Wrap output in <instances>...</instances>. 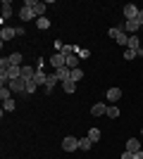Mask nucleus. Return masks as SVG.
<instances>
[{"label": "nucleus", "instance_id": "16", "mask_svg": "<svg viewBox=\"0 0 143 159\" xmlns=\"http://www.w3.org/2000/svg\"><path fill=\"white\" fill-rule=\"evenodd\" d=\"M55 83H60V79L55 76V74H48V83H45V93H53Z\"/></svg>", "mask_w": 143, "mask_h": 159}, {"label": "nucleus", "instance_id": "27", "mask_svg": "<svg viewBox=\"0 0 143 159\" xmlns=\"http://www.w3.org/2000/svg\"><path fill=\"white\" fill-rule=\"evenodd\" d=\"M36 26L41 29V31H45V29L50 26V21H48V17H38V19H36Z\"/></svg>", "mask_w": 143, "mask_h": 159}, {"label": "nucleus", "instance_id": "7", "mask_svg": "<svg viewBox=\"0 0 143 159\" xmlns=\"http://www.w3.org/2000/svg\"><path fill=\"white\" fill-rule=\"evenodd\" d=\"M36 66H29V64H21V79L24 81H34V76H36Z\"/></svg>", "mask_w": 143, "mask_h": 159}, {"label": "nucleus", "instance_id": "14", "mask_svg": "<svg viewBox=\"0 0 143 159\" xmlns=\"http://www.w3.org/2000/svg\"><path fill=\"white\" fill-rule=\"evenodd\" d=\"M5 76H7L10 81H14V79H21V66H10Z\"/></svg>", "mask_w": 143, "mask_h": 159}, {"label": "nucleus", "instance_id": "10", "mask_svg": "<svg viewBox=\"0 0 143 159\" xmlns=\"http://www.w3.org/2000/svg\"><path fill=\"white\" fill-rule=\"evenodd\" d=\"M55 76H57L62 83H64V81H72V69H69V66H62V69L55 71Z\"/></svg>", "mask_w": 143, "mask_h": 159}, {"label": "nucleus", "instance_id": "12", "mask_svg": "<svg viewBox=\"0 0 143 159\" xmlns=\"http://www.w3.org/2000/svg\"><path fill=\"white\" fill-rule=\"evenodd\" d=\"M19 19H21V21H31V19H38V17L34 14V10H29V7H21V10H19Z\"/></svg>", "mask_w": 143, "mask_h": 159}, {"label": "nucleus", "instance_id": "35", "mask_svg": "<svg viewBox=\"0 0 143 159\" xmlns=\"http://www.w3.org/2000/svg\"><path fill=\"white\" fill-rule=\"evenodd\" d=\"M53 48H55V52H62V48H64V43H62V40H55V43H53Z\"/></svg>", "mask_w": 143, "mask_h": 159}, {"label": "nucleus", "instance_id": "32", "mask_svg": "<svg viewBox=\"0 0 143 159\" xmlns=\"http://www.w3.org/2000/svg\"><path fill=\"white\" fill-rule=\"evenodd\" d=\"M136 50H131V48H126V50H124V60H134V57H136Z\"/></svg>", "mask_w": 143, "mask_h": 159}, {"label": "nucleus", "instance_id": "11", "mask_svg": "<svg viewBox=\"0 0 143 159\" xmlns=\"http://www.w3.org/2000/svg\"><path fill=\"white\" fill-rule=\"evenodd\" d=\"M0 38H2V43H5V40H12V38H17V31H14L12 26H2V31H0Z\"/></svg>", "mask_w": 143, "mask_h": 159}, {"label": "nucleus", "instance_id": "18", "mask_svg": "<svg viewBox=\"0 0 143 159\" xmlns=\"http://www.w3.org/2000/svg\"><path fill=\"white\" fill-rule=\"evenodd\" d=\"M12 17V2L7 0V2H2V24H5V19H10Z\"/></svg>", "mask_w": 143, "mask_h": 159}, {"label": "nucleus", "instance_id": "13", "mask_svg": "<svg viewBox=\"0 0 143 159\" xmlns=\"http://www.w3.org/2000/svg\"><path fill=\"white\" fill-rule=\"evenodd\" d=\"M122 100V90L119 88H110L107 90V102H119Z\"/></svg>", "mask_w": 143, "mask_h": 159}, {"label": "nucleus", "instance_id": "1", "mask_svg": "<svg viewBox=\"0 0 143 159\" xmlns=\"http://www.w3.org/2000/svg\"><path fill=\"white\" fill-rule=\"evenodd\" d=\"M24 7L34 10L36 17H43V12H45V2H41V0H24Z\"/></svg>", "mask_w": 143, "mask_h": 159}, {"label": "nucleus", "instance_id": "24", "mask_svg": "<svg viewBox=\"0 0 143 159\" xmlns=\"http://www.w3.org/2000/svg\"><path fill=\"white\" fill-rule=\"evenodd\" d=\"M117 45H129V33H124V31H119V36H117Z\"/></svg>", "mask_w": 143, "mask_h": 159}, {"label": "nucleus", "instance_id": "23", "mask_svg": "<svg viewBox=\"0 0 143 159\" xmlns=\"http://www.w3.org/2000/svg\"><path fill=\"white\" fill-rule=\"evenodd\" d=\"M76 57H79V60H88L91 50H88V48H76Z\"/></svg>", "mask_w": 143, "mask_h": 159}, {"label": "nucleus", "instance_id": "38", "mask_svg": "<svg viewBox=\"0 0 143 159\" xmlns=\"http://www.w3.org/2000/svg\"><path fill=\"white\" fill-rule=\"evenodd\" d=\"M136 21H138V24H141V26H143V10H141V12H138V17H136Z\"/></svg>", "mask_w": 143, "mask_h": 159}, {"label": "nucleus", "instance_id": "3", "mask_svg": "<svg viewBox=\"0 0 143 159\" xmlns=\"http://www.w3.org/2000/svg\"><path fill=\"white\" fill-rule=\"evenodd\" d=\"M138 29H141V24H138L136 19H126V21H124V26H122V31L129 33V36H136Z\"/></svg>", "mask_w": 143, "mask_h": 159}, {"label": "nucleus", "instance_id": "36", "mask_svg": "<svg viewBox=\"0 0 143 159\" xmlns=\"http://www.w3.org/2000/svg\"><path fill=\"white\" fill-rule=\"evenodd\" d=\"M14 31H17V38H21V36H26V29H24V26H17Z\"/></svg>", "mask_w": 143, "mask_h": 159}, {"label": "nucleus", "instance_id": "4", "mask_svg": "<svg viewBox=\"0 0 143 159\" xmlns=\"http://www.w3.org/2000/svg\"><path fill=\"white\" fill-rule=\"evenodd\" d=\"M50 64L55 66V71H57V69H62V66H67V55H62V52H55L53 57H50Z\"/></svg>", "mask_w": 143, "mask_h": 159}, {"label": "nucleus", "instance_id": "20", "mask_svg": "<svg viewBox=\"0 0 143 159\" xmlns=\"http://www.w3.org/2000/svg\"><path fill=\"white\" fill-rule=\"evenodd\" d=\"M62 90H64L67 95H72L76 90V83H74V81H64V83H62Z\"/></svg>", "mask_w": 143, "mask_h": 159}, {"label": "nucleus", "instance_id": "15", "mask_svg": "<svg viewBox=\"0 0 143 159\" xmlns=\"http://www.w3.org/2000/svg\"><path fill=\"white\" fill-rule=\"evenodd\" d=\"M7 60H10V64H12V66H21L24 57H21V52H12V55H7Z\"/></svg>", "mask_w": 143, "mask_h": 159}, {"label": "nucleus", "instance_id": "22", "mask_svg": "<svg viewBox=\"0 0 143 159\" xmlns=\"http://www.w3.org/2000/svg\"><path fill=\"white\" fill-rule=\"evenodd\" d=\"M79 64H81V60H79L76 55H69V57H67V66H69V69H76Z\"/></svg>", "mask_w": 143, "mask_h": 159}, {"label": "nucleus", "instance_id": "2", "mask_svg": "<svg viewBox=\"0 0 143 159\" xmlns=\"http://www.w3.org/2000/svg\"><path fill=\"white\" fill-rule=\"evenodd\" d=\"M62 150H64V152H74V150H79V138L67 135V138L62 140Z\"/></svg>", "mask_w": 143, "mask_h": 159}, {"label": "nucleus", "instance_id": "17", "mask_svg": "<svg viewBox=\"0 0 143 159\" xmlns=\"http://www.w3.org/2000/svg\"><path fill=\"white\" fill-rule=\"evenodd\" d=\"M91 147H93V140H91L88 135H86V138H81V140H79V150H81V152H88Z\"/></svg>", "mask_w": 143, "mask_h": 159}, {"label": "nucleus", "instance_id": "34", "mask_svg": "<svg viewBox=\"0 0 143 159\" xmlns=\"http://www.w3.org/2000/svg\"><path fill=\"white\" fill-rule=\"evenodd\" d=\"M119 31H122V29H110V31H107V36H110L112 40H115L117 36H119Z\"/></svg>", "mask_w": 143, "mask_h": 159}, {"label": "nucleus", "instance_id": "9", "mask_svg": "<svg viewBox=\"0 0 143 159\" xmlns=\"http://www.w3.org/2000/svg\"><path fill=\"white\" fill-rule=\"evenodd\" d=\"M126 152H131V154L141 152V140H138V138H129V140H126Z\"/></svg>", "mask_w": 143, "mask_h": 159}, {"label": "nucleus", "instance_id": "39", "mask_svg": "<svg viewBox=\"0 0 143 159\" xmlns=\"http://www.w3.org/2000/svg\"><path fill=\"white\" fill-rule=\"evenodd\" d=\"M134 159H143V150H141V152H136V154H134Z\"/></svg>", "mask_w": 143, "mask_h": 159}, {"label": "nucleus", "instance_id": "26", "mask_svg": "<svg viewBox=\"0 0 143 159\" xmlns=\"http://www.w3.org/2000/svg\"><path fill=\"white\" fill-rule=\"evenodd\" d=\"M10 66H12V64H10V60H7V57H2V60H0V76H5Z\"/></svg>", "mask_w": 143, "mask_h": 159}, {"label": "nucleus", "instance_id": "6", "mask_svg": "<svg viewBox=\"0 0 143 159\" xmlns=\"http://www.w3.org/2000/svg\"><path fill=\"white\" fill-rule=\"evenodd\" d=\"M10 90H12V93H26V81L24 79H14V81H10Z\"/></svg>", "mask_w": 143, "mask_h": 159}, {"label": "nucleus", "instance_id": "33", "mask_svg": "<svg viewBox=\"0 0 143 159\" xmlns=\"http://www.w3.org/2000/svg\"><path fill=\"white\" fill-rule=\"evenodd\" d=\"M36 88H38V86H36L34 81H26V95H31V93H36Z\"/></svg>", "mask_w": 143, "mask_h": 159}, {"label": "nucleus", "instance_id": "25", "mask_svg": "<svg viewBox=\"0 0 143 159\" xmlns=\"http://www.w3.org/2000/svg\"><path fill=\"white\" fill-rule=\"evenodd\" d=\"M81 79H83V71H81V66H76V69H72V81H74V83H79Z\"/></svg>", "mask_w": 143, "mask_h": 159}, {"label": "nucleus", "instance_id": "40", "mask_svg": "<svg viewBox=\"0 0 143 159\" xmlns=\"http://www.w3.org/2000/svg\"><path fill=\"white\" fill-rule=\"evenodd\" d=\"M141 135H143V128H141Z\"/></svg>", "mask_w": 143, "mask_h": 159}, {"label": "nucleus", "instance_id": "37", "mask_svg": "<svg viewBox=\"0 0 143 159\" xmlns=\"http://www.w3.org/2000/svg\"><path fill=\"white\" fill-rule=\"evenodd\" d=\"M119 159H134V154H131V152H126V150H124V152L119 154Z\"/></svg>", "mask_w": 143, "mask_h": 159}, {"label": "nucleus", "instance_id": "19", "mask_svg": "<svg viewBox=\"0 0 143 159\" xmlns=\"http://www.w3.org/2000/svg\"><path fill=\"white\" fill-rule=\"evenodd\" d=\"M34 83H36V86H43V83H48V74H43V71H36V76H34Z\"/></svg>", "mask_w": 143, "mask_h": 159}, {"label": "nucleus", "instance_id": "28", "mask_svg": "<svg viewBox=\"0 0 143 159\" xmlns=\"http://www.w3.org/2000/svg\"><path fill=\"white\" fill-rule=\"evenodd\" d=\"M138 45H141V43H138V36H129V45H126V48H131V50H136V52H138V50H141Z\"/></svg>", "mask_w": 143, "mask_h": 159}, {"label": "nucleus", "instance_id": "31", "mask_svg": "<svg viewBox=\"0 0 143 159\" xmlns=\"http://www.w3.org/2000/svg\"><path fill=\"white\" fill-rule=\"evenodd\" d=\"M14 100H5V102H2V109H5V112H14Z\"/></svg>", "mask_w": 143, "mask_h": 159}, {"label": "nucleus", "instance_id": "5", "mask_svg": "<svg viewBox=\"0 0 143 159\" xmlns=\"http://www.w3.org/2000/svg\"><path fill=\"white\" fill-rule=\"evenodd\" d=\"M138 12H141V10H138L134 2H126V5H124V21H126V19H136Z\"/></svg>", "mask_w": 143, "mask_h": 159}, {"label": "nucleus", "instance_id": "30", "mask_svg": "<svg viewBox=\"0 0 143 159\" xmlns=\"http://www.w3.org/2000/svg\"><path fill=\"white\" fill-rule=\"evenodd\" d=\"M88 138L93 140V143H98V140H100V128H91V131H88Z\"/></svg>", "mask_w": 143, "mask_h": 159}, {"label": "nucleus", "instance_id": "21", "mask_svg": "<svg viewBox=\"0 0 143 159\" xmlns=\"http://www.w3.org/2000/svg\"><path fill=\"white\" fill-rule=\"evenodd\" d=\"M105 116L117 119V116H119V107H117V105H107V114H105Z\"/></svg>", "mask_w": 143, "mask_h": 159}, {"label": "nucleus", "instance_id": "8", "mask_svg": "<svg viewBox=\"0 0 143 159\" xmlns=\"http://www.w3.org/2000/svg\"><path fill=\"white\" fill-rule=\"evenodd\" d=\"M91 114H93V116H105V114H107V105H105V102H95V105L91 107Z\"/></svg>", "mask_w": 143, "mask_h": 159}, {"label": "nucleus", "instance_id": "41", "mask_svg": "<svg viewBox=\"0 0 143 159\" xmlns=\"http://www.w3.org/2000/svg\"><path fill=\"white\" fill-rule=\"evenodd\" d=\"M141 31H143V26H141Z\"/></svg>", "mask_w": 143, "mask_h": 159}, {"label": "nucleus", "instance_id": "29", "mask_svg": "<svg viewBox=\"0 0 143 159\" xmlns=\"http://www.w3.org/2000/svg\"><path fill=\"white\" fill-rule=\"evenodd\" d=\"M10 95H12V90H10L7 86H2V88H0V100H2V102H5V100H12Z\"/></svg>", "mask_w": 143, "mask_h": 159}]
</instances>
